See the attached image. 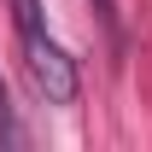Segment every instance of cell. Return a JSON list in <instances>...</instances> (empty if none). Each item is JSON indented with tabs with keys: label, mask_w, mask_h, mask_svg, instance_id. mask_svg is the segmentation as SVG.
<instances>
[{
	"label": "cell",
	"mask_w": 152,
	"mask_h": 152,
	"mask_svg": "<svg viewBox=\"0 0 152 152\" xmlns=\"http://www.w3.org/2000/svg\"><path fill=\"white\" fill-rule=\"evenodd\" d=\"M23 64H29V82H35L53 105H70V99H76V58L64 53L53 35L23 41Z\"/></svg>",
	"instance_id": "cell-1"
},
{
	"label": "cell",
	"mask_w": 152,
	"mask_h": 152,
	"mask_svg": "<svg viewBox=\"0 0 152 152\" xmlns=\"http://www.w3.org/2000/svg\"><path fill=\"white\" fill-rule=\"evenodd\" d=\"M94 6H99V12H105V23H111V0H94Z\"/></svg>",
	"instance_id": "cell-4"
},
{
	"label": "cell",
	"mask_w": 152,
	"mask_h": 152,
	"mask_svg": "<svg viewBox=\"0 0 152 152\" xmlns=\"http://www.w3.org/2000/svg\"><path fill=\"white\" fill-rule=\"evenodd\" d=\"M0 146H23V123H18L12 94H6V76H0Z\"/></svg>",
	"instance_id": "cell-3"
},
{
	"label": "cell",
	"mask_w": 152,
	"mask_h": 152,
	"mask_svg": "<svg viewBox=\"0 0 152 152\" xmlns=\"http://www.w3.org/2000/svg\"><path fill=\"white\" fill-rule=\"evenodd\" d=\"M6 6H12V23H18L23 41L47 35V12H41V0H6Z\"/></svg>",
	"instance_id": "cell-2"
}]
</instances>
